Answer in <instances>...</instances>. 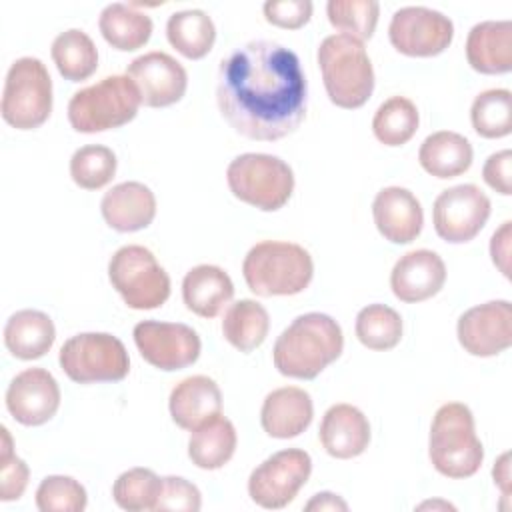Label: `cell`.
Segmentation results:
<instances>
[{"label": "cell", "instance_id": "1", "mask_svg": "<svg viewBox=\"0 0 512 512\" xmlns=\"http://www.w3.org/2000/svg\"><path fill=\"white\" fill-rule=\"evenodd\" d=\"M306 78L298 56L272 40H252L218 68L216 102L222 118L250 140L274 142L306 116Z\"/></svg>", "mask_w": 512, "mask_h": 512}, {"label": "cell", "instance_id": "2", "mask_svg": "<svg viewBox=\"0 0 512 512\" xmlns=\"http://www.w3.org/2000/svg\"><path fill=\"white\" fill-rule=\"evenodd\" d=\"M344 348L340 324L322 312H308L292 320L276 338L272 360L282 376L314 380Z\"/></svg>", "mask_w": 512, "mask_h": 512}, {"label": "cell", "instance_id": "3", "mask_svg": "<svg viewBox=\"0 0 512 512\" xmlns=\"http://www.w3.org/2000/svg\"><path fill=\"white\" fill-rule=\"evenodd\" d=\"M242 276L256 296H294L312 282L314 262L300 244L262 240L244 256Z\"/></svg>", "mask_w": 512, "mask_h": 512}, {"label": "cell", "instance_id": "4", "mask_svg": "<svg viewBox=\"0 0 512 512\" xmlns=\"http://www.w3.org/2000/svg\"><path fill=\"white\" fill-rule=\"evenodd\" d=\"M318 66L332 104L360 108L374 92V68L364 42L348 34H330L318 46Z\"/></svg>", "mask_w": 512, "mask_h": 512}, {"label": "cell", "instance_id": "5", "mask_svg": "<svg viewBox=\"0 0 512 512\" xmlns=\"http://www.w3.org/2000/svg\"><path fill=\"white\" fill-rule=\"evenodd\" d=\"M428 456L436 472L446 478H470L484 460V448L476 436L472 410L462 402L442 404L430 426Z\"/></svg>", "mask_w": 512, "mask_h": 512}, {"label": "cell", "instance_id": "6", "mask_svg": "<svg viewBox=\"0 0 512 512\" xmlns=\"http://www.w3.org/2000/svg\"><path fill=\"white\" fill-rule=\"evenodd\" d=\"M140 104L136 84L128 76L114 74L74 92L68 102V122L82 134L114 130L134 120Z\"/></svg>", "mask_w": 512, "mask_h": 512}, {"label": "cell", "instance_id": "7", "mask_svg": "<svg viewBox=\"0 0 512 512\" xmlns=\"http://www.w3.org/2000/svg\"><path fill=\"white\" fill-rule=\"evenodd\" d=\"M226 182L230 192L262 210H280L294 192V172L278 156L264 152H246L236 156L226 168Z\"/></svg>", "mask_w": 512, "mask_h": 512}, {"label": "cell", "instance_id": "8", "mask_svg": "<svg viewBox=\"0 0 512 512\" xmlns=\"http://www.w3.org/2000/svg\"><path fill=\"white\" fill-rule=\"evenodd\" d=\"M0 112L16 130L40 128L52 112V78L34 56H22L8 68Z\"/></svg>", "mask_w": 512, "mask_h": 512}, {"label": "cell", "instance_id": "9", "mask_svg": "<svg viewBox=\"0 0 512 512\" xmlns=\"http://www.w3.org/2000/svg\"><path fill=\"white\" fill-rule=\"evenodd\" d=\"M112 288L132 310L160 308L170 296V276L156 256L138 244L118 248L108 262Z\"/></svg>", "mask_w": 512, "mask_h": 512}, {"label": "cell", "instance_id": "10", "mask_svg": "<svg viewBox=\"0 0 512 512\" xmlns=\"http://www.w3.org/2000/svg\"><path fill=\"white\" fill-rule=\"evenodd\" d=\"M58 362L76 384L120 382L130 372V358L120 338L108 332H82L68 338Z\"/></svg>", "mask_w": 512, "mask_h": 512}, {"label": "cell", "instance_id": "11", "mask_svg": "<svg viewBox=\"0 0 512 512\" xmlns=\"http://www.w3.org/2000/svg\"><path fill=\"white\" fill-rule=\"evenodd\" d=\"M312 458L300 448H286L268 456L248 478V496L266 510L288 506L308 482Z\"/></svg>", "mask_w": 512, "mask_h": 512}, {"label": "cell", "instance_id": "12", "mask_svg": "<svg viewBox=\"0 0 512 512\" xmlns=\"http://www.w3.org/2000/svg\"><path fill=\"white\" fill-rule=\"evenodd\" d=\"M490 198L476 184H458L442 190L432 206L436 234L450 244L474 240L490 218Z\"/></svg>", "mask_w": 512, "mask_h": 512}, {"label": "cell", "instance_id": "13", "mask_svg": "<svg viewBox=\"0 0 512 512\" xmlns=\"http://www.w3.org/2000/svg\"><path fill=\"white\" fill-rule=\"evenodd\" d=\"M388 38L404 56L430 58L442 54L452 44L454 24L438 10L426 6H404L392 14Z\"/></svg>", "mask_w": 512, "mask_h": 512}, {"label": "cell", "instance_id": "14", "mask_svg": "<svg viewBox=\"0 0 512 512\" xmlns=\"http://www.w3.org/2000/svg\"><path fill=\"white\" fill-rule=\"evenodd\" d=\"M132 336L140 356L164 372L188 368L198 360L202 350L196 330L182 322L142 320L134 326Z\"/></svg>", "mask_w": 512, "mask_h": 512}, {"label": "cell", "instance_id": "15", "mask_svg": "<svg viewBox=\"0 0 512 512\" xmlns=\"http://www.w3.org/2000/svg\"><path fill=\"white\" fill-rule=\"evenodd\" d=\"M460 346L480 358L496 356L512 344V304L490 300L468 308L456 326Z\"/></svg>", "mask_w": 512, "mask_h": 512}, {"label": "cell", "instance_id": "16", "mask_svg": "<svg viewBox=\"0 0 512 512\" xmlns=\"http://www.w3.org/2000/svg\"><path fill=\"white\" fill-rule=\"evenodd\" d=\"M126 76L140 90L142 104L148 108H166L182 100L188 88L184 66L166 52L154 50L134 58Z\"/></svg>", "mask_w": 512, "mask_h": 512}, {"label": "cell", "instance_id": "17", "mask_svg": "<svg viewBox=\"0 0 512 512\" xmlns=\"http://www.w3.org/2000/svg\"><path fill=\"white\" fill-rule=\"evenodd\" d=\"M58 406V382L44 368H26L18 372L6 390V408L22 426L46 424L58 412Z\"/></svg>", "mask_w": 512, "mask_h": 512}, {"label": "cell", "instance_id": "18", "mask_svg": "<svg viewBox=\"0 0 512 512\" xmlns=\"http://www.w3.org/2000/svg\"><path fill=\"white\" fill-rule=\"evenodd\" d=\"M446 282L444 260L426 248L400 256L390 272V288L400 302L416 304L436 296Z\"/></svg>", "mask_w": 512, "mask_h": 512}, {"label": "cell", "instance_id": "19", "mask_svg": "<svg viewBox=\"0 0 512 512\" xmlns=\"http://www.w3.org/2000/svg\"><path fill=\"white\" fill-rule=\"evenodd\" d=\"M378 232L392 244H410L422 232L424 212L418 198L400 186L382 188L372 202Z\"/></svg>", "mask_w": 512, "mask_h": 512}, {"label": "cell", "instance_id": "20", "mask_svg": "<svg viewBox=\"0 0 512 512\" xmlns=\"http://www.w3.org/2000/svg\"><path fill=\"white\" fill-rule=\"evenodd\" d=\"M100 212L112 230L138 232L152 224L156 216V196L142 182H120L102 196Z\"/></svg>", "mask_w": 512, "mask_h": 512}, {"label": "cell", "instance_id": "21", "mask_svg": "<svg viewBox=\"0 0 512 512\" xmlns=\"http://www.w3.org/2000/svg\"><path fill=\"white\" fill-rule=\"evenodd\" d=\"M314 418V404L310 394L298 386L276 388L266 394L260 410V424L264 432L278 440L300 436Z\"/></svg>", "mask_w": 512, "mask_h": 512}, {"label": "cell", "instance_id": "22", "mask_svg": "<svg viewBox=\"0 0 512 512\" xmlns=\"http://www.w3.org/2000/svg\"><path fill=\"white\" fill-rule=\"evenodd\" d=\"M322 448L338 460L360 456L370 444V422L364 412L352 404L330 406L320 422Z\"/></svg>", "mask_w": 512, "mask_h": 512}, {"label": "cell", "instance_id": "23", "mask_svg": "<svg viewBox=\"0 0 512 512\" xmlns=\"http://www.w3.org/2000/svg\"><path fill=\"white\" fill-rule=\"evenodd\" d=\"M466 60L480 74H506L512 70V22L484 20L470 28Z\"/></svg>", "mask_w": 512, "mask_h": 512}, {"label": "cell", "instance_id": "24", "mask_svg": "<svg viewBox=\"0 0 512 512\" xmlns=\"http://www.w3.org/2000/svg\"><path fill=\"white\" fill-rule=\"evenodd\" d=\"M168 408L174 424L192 432L222 412V394L212 378L204 374L188 376L172 388Z\"/></svg>", "mask_w": 512, "mask_h": 512}, {"label": "cell", "instance_id": "25", "mask_svg": "<svg viewBox=\"0 0 512 512\" xmlns=\"http://www.w3.org/2000/svg\"><path fill=\"white\" fill-rule=\"evenodd\" d=\"M232 296V278L214 264H198L190 268L182 280V300L186 308L200 318H216Z\"/></svg>", "mask_w": 512, "mask_h": 512}, {"label": "cell", "instance_id": "26", "mask_svg": "<svg viewBox=\"0 0 512 512\" xmlns=\"http://www.w3.org/2000/svg\"><path fill=\"white\" fill-rule=\"evenodd\" d=\"M56 340L52 318L42 310L24 308L14 312L4 326V346L20 360L42 358Z\"/></svg>", "mask_w": 512, "mask_h": 512}, {"label": "cell", "instance_id": "27", "mask_svg": "<svg viewBox=\"0 0 512 512\" xmlns=\"http://www.w3.org/2000/svg\"><path fill=\"white\" fill-rule=\"evenodd\" d=\"M474 150L468 138L452 130L428 134L418 150L420 166L434 178H456L472 166Z\"/></svg>", "mask_w": 512, "mask_h": 512}, {"label": "cell", "instance_id": "28", "mask_svg": "<svg viewBox=\"0 0 512 512\" xmlns=\"http://www.w3.org/2000/svg\"><path fill=\"white\" fill-rule=\"evenodd\" d=\"M236 442L238 436L234 424L226 416L216 414L192 430L188 440V458L202 470H218L234 456Z\"/></svg>", "mask_w": 512, "mask_h": 512}, {"label": "cell", "instance_id": "29", "mask_svg": "<svg viewBox=\"0 0 512 512\" xmlns=\"http://www.w3.org/2000/svg\"><path fill=\"white\" fill-rule=\"evenodd\" d=\"M102 38L120 52H132L142 48L152 36V18L146 12L136 10L132 4L112 2L98 18Z\"/></svg>", "mask_w": 512, "mask_h": 512}, {"label": "cell", "instance_id": "30", "mask_svg": "<svg viewBox=\"0 0 512 512\" xmlns=\"http://www.w3.org/2000/svg\"><path fill=\"white\" fill-rule=\"evenodd\" d=\"M166 38L188 60L204 58L216 40V26L212 18L198 8L170 14L166 22Z\"/></svg>", "mask_w": 512, "mask_h": 512}, {"label": "cell", "instance_id": "31", "mask_svg": "<svg viewBox=\"0 0 512 512\" xmlns=\"http://www.w3.org/2000/svg\"><path fill=\"white\" fill-rule=\"evenodd\" d=\"M270 316L266 308L250 298L230 304L222 318V336L236 350L248 354L256 350L268 336Z\"/></svg>", "mask_w": 512, "mask_h": 512}, {"label": "cell", "instance_id": "32", "mask_svg": "<svg viewBox=\"0 0 512 512\" xmlns=\"http://www.w3.org/2000/svg\"><path fill=\"white\" fill-rule=\"evenodd\" d=\"M50 56L64 80L82 82L98 68V50L92 38L78 28L60 32L50 48Z\"/></svg>", "mask_w": 512, "mask_h": 512}, {"label": "cell", "instance_id": "33", "mask_svg": "<svg viewBox=\"0 0 512 512\" xmlns=\"http://www.w3.org/2000/svg\"><path fill=\"white\" fill-rule=\"evenodd\" d=\"M418 124L416 104L406 96H392L378 106L372 118V132L384 146H402L416 134Z\"/></svg>", "mask_w": 512, "mask_h": 512}, {"label": "cell", "instance_id": "34", "mask_svg": "<svg viewBox=\"0 0 512 512\" xmlns=\"http://www.w3.org/2000/svg\"><path fill=\"white\" fill-rule=\"evenodd\" d=\"M354 332L368 350H392L402 338V318L386 304H368L358 312Z\"/></svg>", "mask_w": 512, "mask_h": 512}, {"label": "cell", "instance_id": "35", "mask_svg": "<svg viewBox=\"0 0 512 512\" xmlns=\"http://www.w3.org/2000/svg\"><path fill=\"white\" fill-rule=\"evenodd\" d=\"M470 122L482 138H504L512 132V94L506 88L480 92L470 108Z\"/></svg>", "mask_w": 512, "mask_h": 512}, {"label": "cell", "instance_id": "36", "mask_svg": "<svg viewBox=\"0 0 512 512\" xmlns=\"http://www.w3.org/2000/svg\"><path fill=\"white\" fill-rule=\"evenodd\" d=\"M160 492L162 478L154 470L142 466L122 472L112 486L114 502L128 512L156 510Z\"/></svg>", "mask_w": 512, "mask_h": 512}, {"label": "cell", "instance_id": "37", "mask_svg": "<svg viewBox=\"0 0 512 512\" xmlns=\"http://www.w3.org/2000/svg\"><path fill=\"white\" fill-rule=\"evenodd\" d=\"M116 154L102 144L78 148L70 158V176L84 190H100L112 182L116 174Z\"/></svg>", "mask_w": 512, "mask_h": 512}, {"label": "cell", "instance_id": "38", "mask_svg": "<svg viewBox=\"0 0 512 512\" xmlns=\"http://www.w3.org/2000/svg\"><path fill=\"white\" fill-rule=\"evenodd\" d=\"M326 14L340 34L364 42L370 40L376 30L380 4L376 0H330L326 4Z\"/></svg>", "mask_w": 512, "mask_h": 512}, {"label": "cell", "instance_id": "39", "mask_svg": "<svg viewBox=\"0 0 512 512\" xmlns=\"http://www.w3.org/2000/svg\"><path fill=\"white\" fill-rule=\"evenodd\" d=\"M86 504V488L72 476L52 474L36 488V508L40 512H82Z\"/></svg>", "mask_w": 512, "mask_h": 512}, {"label": "cell", "instance_id": "40", "mask_svg": "<svg viewBox=\"0 0 512 512\" xmlns=\"http://www.w3.org/2000/svg\"><path fill=\"white\" fill-rule=\"evenodd\" d=\"M28 464L14 454L12 438L6 426H2V446H0V500H18L28 486Z\"/></svg>", "mask_w": 512, "mask_h": 512}, {"label": "cell", "instance_id": "41", "mask_svg": "<svg viewBox=\"0 0 512 512\" xmlns=\"http://www.w3.org/2000/svg\"><path fill=\"white\" fill-rule=\"evenodd\" d=\"M202 506L200 490L182 476H164L162 492L156 510H176V512H198Z\"/></svg>", "mask_w": 512, "mask_h": 512}, {"label": "cell", "instance_id": "42", "mask_svg": "<svg viewBox=\"0 0 512 512\" xmlns=\"http://www.w3.org/2000/svg\"><path fill=\"white\" fill-rule=\"evenodd\" d=\"M312 8L310 0H270L262 6V12L266 22L278 28L298 30L310 20Z\"/></svg>", "mask_w": 512, "mask_h": 512}, {"label": "cell", "instance_id": "43", "mask_svg": "<svg viewBox=\"0 0 512 512\" xmlns=\"http://www.w3.org/2000/svg\"><path fill=\"white\" fill-rule=\"evenodd\" d=\"M484 182L502 196L512 194V152L500 150L488 156L482 168Z\"/></svg>", "mask_w": 512, "mask_h": 512}, {"label": "cell", "instance_id": "44", "mask_svg": "<svg viewBox=\"0 0 512 512\" xmlns=\"http://www.w3.org/2000/svg\"><path fill=\"white\" fill-rule=\"evenodd\" d=\"M510 240H512V222L506 220L490 238L492 262L506 278H510Z\"/></svg>", "mask_w": 512, "mask_h": 512}, {"label": "cell", "instance_id": "45", "mask_svg": "<svg viewBox=\"0 0 512 512\" xmlns=\"http://www.w3.org/2000/svg\"><path fill=\"white\" fill-rule=\"evenodd\" d=\"M308 512H322V510H340V512H346L348 510V504L334 492H318L314 494L306 506H304Z\"/></svg>", "mask_w": 512, "mask_h": 512}, {"label": "cell", "instance_id": "46", "mask_svg": "<svg viewBox=\"0 0 512 512\" xmlns=\"http://www.w3.org/2000/svg\"><path fill=\"white\" fill-rule=\"evenodd\" d=\"M508 452H504L500 458H498V462L494 464V470H492V474H494V482L500 486V490H502V494H504V498H508V492H510V464H508Z\"/></svg>", "mask_w": 512, "mask_h": 512}, {"label": "cell", "instance_id": "47", "mask_svg": "<svg viewBox=\"0 0 512 512\" xmlns=\"http://www.w3.org/2000/svg\"><path fill=\"white\" fill-rule=\"evenodd\" d=\"M426 508H442V510H456L452 504H448V502H442V500H428V502H422L420 506H418V510H426Z\"/></svg>", "mask_w": 512, "mask_h": 512}]
</instances>
